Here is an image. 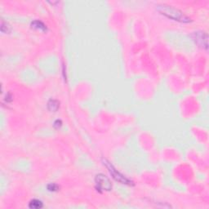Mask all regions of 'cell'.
Instances as JSON below:
<instances>
[{
  "label": "cell",
  "mask_w": 209,
  "mask_h": 209,
  "mask_svg": "<svg viewBox=\"0 0 209 209\" xmlns=\"http://www.w3.org/2000/svg\"><path fill=\"white\" fill-rule=\"evenodd\" d=\"M157 9L159 12H161L162 14L166 16L168 18L173 19V20L181 21V22H189L190 21V19L189 17H186L181 10L173 8L172 6L164 5H164H158L157 7Z\"/></svg>",
  "instance_id": "6da1fadb"
},
{
  "label": "cell",
  "mask_w": 209,
  "mask_h": 209,
  "mask_svg": "<svg viewBox=\"0 0 209 209\" xmlns=\"http://www.w3.org/2000/svg\"><path fill=\"white\" fill-rule=\"evenodd\" d=\"M48 189L50 191H57V189H58V186H57L56 184H50V185L48 186Z\"/></svg>",
  "instance_id": "9c48e42d"
},
{
  "label": "cell",
  "mask_w": 209,
  "mask_h": 209,
  "mask_svg": "<svg viewBox=\"0 0 209 209\" xmlns=\"http://www.w3.org/2000/svg\"><path fill=\"white\" fill-rule=\"evenodd\" d=\"M61 124H62V123H61V120H57V121L54 123V127L58 128V127H60L61 126Z\"/></svg>",
  "instance_id": "30bf717a"
},
{
  "label": "cell",
  "mask_w": 209,
  "mask_h": 209,
  "mask_svg": "<svg viewBox=\"0 0 209 209\" xmlns=\"http://www.w3.org/2000/svg\"><path fill=\"white\" fill-rule=\"evenodd\" d=\"M48 108L50 111L55 112L59 108V102L55 100H50L48 103Z\"/></svg>",
  "instance_id": "8992f818"
},
{
  "label": "cell",
  "mask_w": 209,
  "mask_h": 209,
  "mask_svg": "<svg viewBox=\"0 0 209 209\" xmlns=\"http://www.w3.org/2000/svg\"><path fill=\"white\" fill-rule=\"evenodd\" d=\"M11 30V27L8 23H5L4 21H2V26H1V31L3 33H8Z\"/></svg>",
  "instance_id": "ba28073f"
},
{
  "label": "cell",
  "mask_w": 209,
  "mask_h": 209,
  "mask_svg": "<svg viewBox=\"0 0 209 209\" xmlns=\"http://www.w3.org/2000/svg\"><path fill=\"white\" fill-rule=\"evenodd\" d=\"M104 163L105 164L106 167H108V169H109V171H110V174L112 175V176H113V178L115 180V181H119V182H120V183L122 184L129 185V186L133 185V182H132L130 180H128L127 178L125 177L124 176L122 175L121 173H119V172H118V171L114 167L113 165L110 164V163H109V162L106 161V160H104Z\"/></svg>",
  "instance_id": "7a4b0ae2"
},
{
  "label": "cell",
  "mask_w": 209,
  "mask_h": 209,
  "mask_svg": "<svg viewBox=\"0 0 209 209\" xmlns=\"http://www.w3.org/2000/svg\"><path fill=\"white\" fill-rule=\"evenodd\" d=\"M193 39L198 46H200L201 48L207 50V48H208V44H207L208 37H207V34L205 32H195V33L193 34Z\"/></svg>",
  "instance_id": "277c9868"
},
{
  "label": "cell",
  "mask_w": 209,
  "mask_h": 209,
  "mask_svg": "<svg viewBox=\"0 0 209 209\" xmlns=\"http://www.w3.org/2000/svg\"><path fill=\"white\" fill-rule=\"evenodd\" d=\"M32 28L37 29V30H42V31H46L47 30V27L42 22V21H39V20H34L31 23Z\"/></svg>",
  "instance_id": "5b68a950"
},
{
  "label": "cell",
  "mask_w": 209,
  "mask_h": 209,
  "mask_svg": "<svg viewBox=\"0 0 209 209\" xmlns=\"http://www.w3.org/2000/svg\"><path fill=\"white\" fill-rule=\"evenodd\" d=\"M95 181H96V187L100 190L109 191V190L112 189V185H111L110 181L103 174H98L96 176Z\"/></svg>",
  "instance_id": "3957f363"
},
{
  "label": "cell",
  "mask_w": 209,
  "mask_h": 209,
  "mask_svg": "<svg viewBox=\"0 0 209 209\" xmlns=\"http://www.w3.org/2000/svg\"><path fill=\"white\" fill-rule=\"evenodd\" d=\"M42 206H43V205H42V201L38 200V199H33V200L30 201V204H29L30 208H32V209L42 208Z\"/></svg>",
  "instance_id": "52a82bcc"
}]
</instances>
